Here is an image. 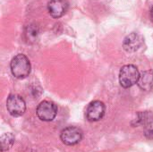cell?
<instances>
[{
	"label": "cell",
	"instance_id": "obj_1",
	"mask_svg": "<svg viewBox=\"0 0 153 152\" xmlns=\"http://www.w3.org/2000/svg\"><path fill=\"white\" fill-rule=\"evenodd\" d=\"M11 72L17 79H24L28 77L31 71V65L28 57L23 54L16 55L10 64Z\"/></svg>",
	"mask_w": 153,
	"mask_h": 152
},
{
	"label": "cell",
	"instance_id": "obj_9",
	"mask_svg": "<svg viewBox=\"0 0 153 152\" xmlns=\"http://www.w3.org/2000/svg\"><path fill=\"white\" fill-rule=\"evenodd\" d=\"M139 88L143 90H151L153 88V72L152 70H147L140 74L138 82Z\"/></svg>",
	"mask_w": 153,
	"mask_h": 152
},
{
	"label": "cell",
	"instance_id": "obj_13",
	"mask_svg": "<svg viewBox=\"0 0 153 152\" xmlns=\"http://www.w3.org/2000/svg\"><path fill=\"white\" fill-rule=\"evenodd\" d=\"M144 136L149 140H153V120L144 125Z\"/></svg>",
	"mask_w": 153,
	"mask_h": 152
},
{
	"label": "cell",
	"instance_id": "obj_11",
	"mask_svg": "<svg viewBox=\"0 0 153 152\" xmlns=\"http://www.w3.org/2000/svg\"><path fill=\"white\" fill-rule=\"evenodd\" d=\"M153 120V115L152 112H141L137 115L136 118L133 121L132 125L134 126L146 125L148 123Z\"/></svg>",
	"mask_w": 153,
	"mask_h": 152
},
{
	"label": "cell",
	"instance_id": "obj_5",
	"mask_svg": "<svg viewBox=\"0 0 153 152\" xmlns=\"http://www.w3.org/2000/svg\"><path fill=\"white\" fill-rule=\"evenodd\" d=\"M62 142L68 146L78 144L82 139V132L80 128L75 126H68L65 128L60 134Z\"/></svg>",
	"mask_w": 153,
	"mask_h": 152
},
{
	"label": "cell",
	"instance_id": "obj_8",
	"mask_svg": "<svg viewBox=\"0 0 153 152\" xmlns=\"http://www.w3.org/2000/svg\"><path fill=\"white\" fill-rule=\"evenodd\" d=\"M143 43V38L135 32H133L127 35L123 42V47L127 52H135L137 51Z\"/></svg>",
	"mask_w": 153,
	"mask_h": 152
},
{
	"label": "cell",
	"instance_id": "obj_6",
	"mask_svg": "<svg viewBox=\"0 0 153 152\" xmlns=\"http://www.w3.org/2000/svg\"><path fill=\"white\" fill-rule=\"evenodd\" d=\"M106 112V107L100 100L92 101L86 109V118L89 122H98L103 118Z\"/></svg>",
	"mask_w": 153,
	"mask_h": 152
},
{
	"label": "cell",
	"instance_id": "obj_3",
	"mask_svg": "<svg viewBox=\"0 0 153 152\" xmlns=\"http://www.w3.org/2000/svg\"><path fill=\"white\" fill-rule=\"evenodd\" d=\"M6 108L12 116L19 117L25 113L26 103L21 96L16 94H12L7 98Z\"/></svg>",
	"mask_w": 153,
	"mask_h": 152
},
{
	"label": "cell",
	"instance_id": "obj_2",
	"mask_svg": "<svg viewBox=\"0 0 153 152\" xmlns=\"http://www.w3.org/2000/svg\"><path fill=\"white\" fill-rule=\"evenodd\" d=\"M140 77V73L138 68L134 65H124L119 72V82L120 85L128 89L138 82Z\"/></svg>",
	"mask_w": 153,
	"mask_h": 152
},
{
	"label": "cell",
	"instance_id": "obj_14",
	"mask_svg": "<svg viewBox=\"0 0 153 152\" xmlns=\"http://www.w3.org/2000/svg\"><path fill=\"white\" fill-rule=\"evenodd\" d=\"M151 17H152V20L153 22V7L152 9V11H151Z\"/></svg>",
	"mask_w": 153,
	"mask_h": 152
},
{
	"label": "cell",
	"instance_id": "obj_12",
	"mask_svg": "<svg viewBox=\"0 0 153 152\" xmlns=\"http://www.w3.org/2000/svg\"><path fill=\"white\" fill-rule=\"evenodd\" d=\"M0 141H1V151L4 152L5 151H8L9 149L13 147L15 138L13 133H4L1 136Z\"/></svg>",
	"mask_w": 153,
	"mask_h": 152
},
{
	"label": "cell",
	"instance_id": "obj_4",
	"mask_svg": "<svg viewBox=\"0 0 153 152\" xmlns=\"http://www.w3.org/2000/svg\"><path fill=\"white\" fill-rule=\"evenodd\" d=\"M36 114L41 121L50 122L53 121L57 115V107L51 101L44 100L38 106Z\"/></svg>",
	"mask_w": 153,
	"mask_h": 152
},
{
	"label": "cell",
	"instance_id": "obj_10",
	"mask_svg": "<svg viewBox=\"0 0 153 152\" xmlns=\"http://www.w3.org/2000/svg\"><path fill=\"white\" fill-rule=\"evenodd\" d=\"M39 35V27L36 24L31 23L25 28L24 37L28 43L30 44L35 43L38 40Z\"/></svg>",
	"mask_w": 153,
	"mask_h": 152
},
{
	"label": "cell",
	"instance_id": "obj_7",
	"mask_svg": "<svg viewBox=\"0 0 153 152\" xmlns=\"http://www.w3.org/2000/svg\"><path fill=\"white\" fill-rule=\"evenodd\" d=\"M49 14L56 19L62 17L68 10V2L66 0H50L48 4Z\"/></svg>",
	"mask_w": 153,
	"mask_h": 152
}]
</instances>
